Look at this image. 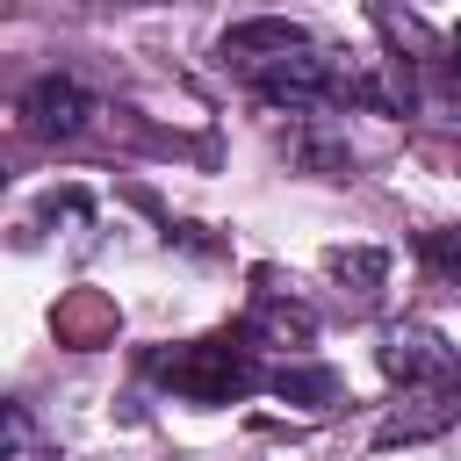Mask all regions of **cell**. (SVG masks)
Returning a JSON list of instances; mask_svg holds the SVG:
<instances>
[{"label": "cell", "mask_w": 461, "mask_h": 461, "mask_svg": "<svg viewBox=\"0 0 461 461\" xmlns=\"http://www.w3.org/2000/svg\"><path fill=\"white\" fill-rule=\"evenodd\" d=\"M252 331H216V339H194V346H180V353H158L151 360V375L158 382H173L180 396H194V403H238L245 389H259V360H252V346H245Z\"/></svg>", "instance_id": "6da1fadb"}, {"label": "cell", "mask_w": 461, "mask_h": 461, "mask_svg": "<svg viewBox=\"0 0 461 461\" xmlns=\"http://www.w3.org/2000/svg\"><path fill=\"white\" fill-rule=\"evenodd\" d=\"M382 367H389L403 389H418V382H461V353H454L439 331H425V324H403V331H389V346H382Z\"/></svg>", "instance_id": "7a4b0ae2"}, {"label": "cell", "mask_w": 461, "mask_h": 461, "mask_svg": "<svg viewBox=\"0 0 461 461\" xmlns=\"http://www.w3.org/2000/svg\"><path fill=\"white\" fill-rule=\"evenodd\" d=\"M461 418V382H418V389H403V411L375 432L382 447H396V439H432V432H447Z\"/></svg>", "instance_id": "3957f363"}, {"label": "cell", "mask_w": 461, "mask_h": 461, "mask_svg": "<svg viewBox=\"0 0 461 461\" xmlns=\"http://www.w3.org/2000/svg\"><path fill=\"white\" fill-rule=\"evenodd\" d=\"M22 115H29V130L36 137H79L86 130V115H94V101H86V86L79 79H36L29 94H22Z\"/></svg>", "instance_id": "277c9868"}, {"label": "cell", "mask_w": 461, "mask_h": 461, "mask_svg": "<svg viewBox=\"0 0 461 461\" xmlns=\"http://www.w3.org/2000/svg\"><path fill=\"white\" fill-rule=\"evenodd\" d=\"M310 36L288 22V14H259V22H238V29H223V58H238L245 72L252 65H274V58H288V50H303Z\"/></svg>", "instance_id": "5b68a950"}, {"label": "cell", "mask_w": 461, "mask_h": 461, "mask_svg": "<svg viewBox=\"0 0 461 461\" xmlns=\"http://www.w3.org/2000/svg\"><path fill=\"white\" fill-rule=\"evenodd\" d=\"M274 389H281V396H303V403H331V396H339V382H331L324 367H281Z\"/></svg>", "instance_id": "8992f818"}, {"label": "cell", "mask_w": 461, "mask_h": 461, "mask_svg": "<svg viewBox=\"0 0 461 461\" xmlns=\"http://www.w3.org/2000/svg\"><path fill=\"white\" fill-rule=\"evenodd\" d=\"M331 274H353V281H382V252H331Z\"/></svg>", "instance_id": "52a82bcc"}, {"label": "cell", "mask_w": 461, "mask_h": 461, "mask_svg": "<svg viewBox=\"0 0 461 461\" xmlns=\"http://www.w3.org/2000/svg\"><path fill=\"white\" fill-rule=\"evenodd\" d=\"M454 58H461V29H454Z\"/></svg>", "instance_id": "ba28073f"}]
</instances>
